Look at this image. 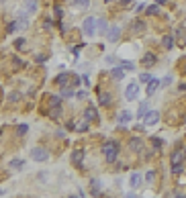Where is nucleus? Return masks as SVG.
Masks as SVG:
<instances>
[{
	"label": "nucleus",
	"instance_id": "f257e3e1",
	"mask_svg": "<svg viewBox=\"0 0 186 198\" xmlns=\"http://www.w3.org/2000/svg\"><path fill=\"white\" fill-rule=\"evenodd\" d=\"M104 155H106V159L109 161H115L117 159V153H119V145H117V141H109V143L104 145Z\"/></svg>",
	"mask_w": 186,
	"mask_h": 198
},
{
	"label": "nucleus",
	"instance_id": "f03ea898",
	"mask_svg": "<svg viewBox=\"0 0 186 198\" xmlns=\"http://www.w3.org/2000/svg\"><path fill=\"white\" fill-rule=\"evenodd\" d=\"M31 157H33L35 161H47L49 159V151L41 149V147H35V149H31Z\"/></svg>",
	"mask_w": 186,
	"mask_h": 198
},
{
	"label": "nucleus",
	"instance_id": "7ed1b4c3",
	"mask_svg": "<svg viewBox=\"0 0 186 198\" xmlns=\"http://www.w3.org/2000/svg\"><path fill=\"white\" fill-rule=\"evenodd\" d=\"M82 29H84V33L86 35H94L96 33V21H94V16H88V19L84 21Z\"/></svg>",
	"mask_w": 186,
	"mask_h": 198
},
{
	"label": "nucleus",
	"instance_id": "20e7f679",
	"mask_svg": "<svg viewBox=\"0 0 186 198\" xmlns=\"http://www.w3.org/2000/svg\"><path fill=\"white\" fill-rule=\"evenodd\" d=\"M159 121V115H158V110H147V115H145V125H156Z\"/></svg>",
	"mask_w": 186,
	"mask_h": 198
},
{
	"label": "nucleus",
	"instance_id": "39448f33",
	"mask_svg": "<svg viewBox=\"0 0 186 198\" xmlns=\"http://www.w3.org/2000/svg\"><path fill=\"white\" fill-rule=\"evenodd\" d=\"M137 92H139V86L133 82V84H129V86H127V90H125V96H127L129 100H133V98L137 96Z\"/></svg>",
	"mask_w": 186,
	"mask_h": 198
},
{
	"label": "nucleus",
	"instance_id": "423d86ee",
	"mask_svg": "<svg viewBox=\"0 0 186 198\" xmlns=\"http://www.w3.org/2000/svg\"><path fill=\"white\" fill-rule=\"evenodd\" d=\"M158 88H159V80H156V78H152V80L147 82V96H153Z\"/></svg>",
	"mask_w": 186,
	"mask_h": 198
},
{
	"label": "nucleus",
	"instance_id": "0eeeda50",
	"mask_svg": "<svg viewBox=\"0 0 186 198\" xmlns=\"http://www.w3.org/2000/svg\"><path fill=\"white\" fill-rule=\"evenodd\" d=\"M141 63H143V65H147V68L156 65V55H153V53H145L143 59H141Z\"/></svg>",
	"mask_w": 186,
	"mask_h": 198
},
{
	"label": "nucleus",
	"instance_id": "6e6552de",
	"mask_svg": "<svg viewBox=\"0 0 186 198\" xmlns=\"http://www.w3.org/2000/svg\"><path fill=\"white\" fill-rule=\"evenodd\" d=\"M119 37H121V29L113 27V29H110V33H109V41L115 43V41H119Z\"/></svg>",
	"mask_w": 186,
	"mask_h": 198
},
{
	"label": "nucleus",
	"instance_id": "1a4fd4ad",
	"mask_svg": "<svg viewBox=\"0 0 186 198\" xmlns=\"http://www.w3.org/2000/svg\"><path fill=\"white\" fill-rule=\"evenodd\" d=\"M184 149H178V151H174L172 153V164H182V159H184Z\"/></svg>",
	"mask_w": 186,
	"mask_h": 198
},
{
	"label": "nucleus",
	"instance_id": "9d476101",
	"mask_svg": "<svg viewBox=\"0 0 186 198\" xmlns=\"http://www.w3.org/2000/svg\"><path fill=\"white\" fill-rule=\"evenodd\" d=\"M110 76H113L115 80H123L125 78V69L123 68H113L110 69Z\"/></svg>",
	"mask_w": 186,
	"mask_h": 198
},
{
	"label": "nucleus",
	"instance_id": "9b49d317",
	"mask_svg": "<svg viewBox=\"0 0 186 198\" xmlns=\"http://www.w3.org/2000/svg\"><path fill=\"white\" fill-rule=\"evenodd\" d=\"M162 45H164L166 49H172L174 47V37L172 35H166L164 39H162Z\"/></svg>",
	"mask_w": 186,
	"mask_h": 198
},
{
	"label": "nucleus",
	"instance_id": "f8f14e48",
	"mask_svg": "<svg viewBox=\"0 0 186 198\" xmlns=\"http://www.w3.org/2000/svg\"><path fill=\"white\" fill-rule=\"evenodd\" d=\"M25 8H27V12H35L37 10V0H25Z\"/></svg>",
	"mask_w": 186,
	"mask_h": 198
},
{
	"label": "nucleus",
	"instance_id": "ddd939ff",
	"mask_svg": "<svg viewBox=\"0 0 186 198\" xmlns=\"http://www.w3.org/2000/svg\"><path fill=\"white\" fill-rule=\"evenodd\" d=\"M127 123H131V115H129V112L125 110L123 115L119 116V125H127Z\"/></svg>",
	"mask_w": 186,
	"mask_h": 198
},
{
	"label": "nucleus",
	"instance_id": "4468645a",
	"mask_svg": "<svg viewBox=\"0 0 186 198\" xmlns=\"http://www.w3.org/2000/svg\"><path fill=\"white\" fill-rule=\"evenodd\" d=\"M72 159H74V164H82V159H84V151H74V155H72Z\"/></svg>",
	"mask_w": 186,
	"mask_h": 198
},
{
	"label": "nucleus",
	"instance_id": "2eb2a0df",
	"mask_svg": "<svg viewBox=\"0 0 186 198\" xmlns=\"http://www.w3.org/2000/svg\"><path fill=\"white\" fill-rule=\"evenodd\" d=\"M147 110H149L147 108V102H143L141 106H139V110H137V118H143V116L147 115Z\"/></svg>",
	"mask_w": 186,
	"mask_h": 198
},
{
	"label": "nucleus",
	"instance_id": "dca6fc26",
	"mask_svg": "<svg viewBox=\"0 0 186 198\" xmlns=\"http://www.w3.org/2000/svg\"><path fill=\"white\" fill-rule=\"evenodd\" d=\"M141 145H143V143H141V139H137V137L131 139V149L133 151H139V149H141Z\"/></svg>",
	"mask_w": 186,
	"mask_h": 198
},
{
	"label": "nucleus",
	"instance_id": "f3484780",
	"mask_svg": "<svg viewBox=\"0 0 186 198\" xmlns=\"http://www.w3.org/2000/svg\"><path fill=\"white\" fill-rule=\"evenodd\" d=\"M139 184H141V176H139V174H133L131 176V186L133 188H137Z\"/></svg>",
	"mask_w": 186,
	"mask_h": 198
},
{
	"label": "nucleus",
	"instance_id": "a211bd4d",
	"mask_svg": "<svg viewBox=\"0 0 186 198\" xmlns=\"http://www.w3.org/2000/svg\"><path fill=\"white\" fill-rule=\"evenodd\" d=\"M55 82L59 84V86H66V84H68V74H59V76H57V80H55Z\"/></svg>",
	"mask_w": 186,
	"mask_h": 198
},
{
	"label": "nucleus",
	"instance_id": "6ab92c4d",
	"mask_svg": "<svg viewBox=\"0 0 186 198\" xmlns=\"http://www.w3.org/2000/svg\"><path fill=\"white\" fill-rule=\"evenodd\" d=\"M84 118H86V121L96 118V110H94V108H88V110H86V115H84Z\"/></svg>",
	"mask_w": 186,
	"mask_h": 198
},
{
	"label": "nucleus",
	"instance_id": "aec40b11",
	"mask_svg": "<svg viewBox=\"0 0 186 198\" xmlns=\"http://www.w3.org/2000/svg\"><path fill=\"white\" fill-rule=\"evenodd\" d=\"M59 115H62V108L51 106V112H49V116H51V118H59Z\"/></svg>",
	"mask_w": 186,
	"mask_h": 198
},
{
	"label": "nucleus",
	"instance_id": "412c9836",
	"mask_svg": "<svg viewBox=\"0 0 186 198\" xmlns=\"http://www.w3.org/2000/svg\"><path fill=\"white\" fill-rule=\"evenodd\" d=\"M59 104H62V96H51L49 106H59Z\"/></svg>",
	"mask_w": 186,
	"mask_h": 198
},
{
	"label": "nucleus",
	"instance_id": "4be33fe9",
	"mask_svg": "<svg viewBox=\"0 0 186 198\" xmlns=\"http://www.w3.org/2000/svg\"><path fill=\"white\" fill-rule=\"evenodd\" d=\"M145 10H147V14H152V16H153V14H158V12H159V8H158V2H156V4H152L149 8H145Z\"/></svg>",
	"mask_w": 186,
	"mask_h": 198
},
{
	"label": "nucleus",
	"instance_id": "5701e85b",
	"mask_svg": "<svg viewBox=\"0 0 186 198\" xmlns=\"http://www.w3.org/2000/svg\"><path fill=\"white\" fill-rule=\"evenodd\" d=\"M109 102H110V94H106V92H104V94H100V104H102V106H106Z\"/></svg>",
	"mask_w": 186,
	"mask_h": 198
},
{
	"label": "nucleus",
	"instance_id": "b1692460",
	"mask_svg": "<svg viewBox=\"0 0 186 198\" xmlns=\"http://www.w3.org/2000/svg\"><path fill=\"white\" fill-rule=\"evenodd\" d=\"M121 68H123V69H129V72H133V69H135V65H133L131 62H121Z\"/></svg>",
	"mask_w": 186,
	"mask_h": 198
},
{
	"label": "nucleus",
	"instance_id": "393cba45",
	"mask_svg": "<svg viewBox=\"0 0 186 198\" xmlns=\"http://www.w3.org/2000/svg\"><path fill=\"white\" fill-rule=\"evenodd\" d=\"M62 96H66V98H72V96H74V90L63 88V90H62Z\"/></svg>",
	"mask_w": 186,
	"mask_h": 198
},
{
	"label": "nucleus",
	"instance_id": "a878e982",
	"mask_svg": "<svg viewBox=\"0 0 186 198\" xmlns=\"http://www.w3.org/2000/svg\"><path fill=\"white\" fill-rule=\"evenodd\" d=\"M139 80H141V84H147L149 80H152V76H149V74H141V76H139Z\"/></svg>",
	"mask_w": 186,
	"mask_h": 198
},
{
	"label": "nucleus",
	"instance_id": "bb28decb",
	"mask_svg": "<svg viewBox=\"0 0 186 198\" xmlns=\"http://www.w3.org/2000/svg\"><path fill=\"white\" fill-rule=\"evenodd\" d=\"M16 29H21V27H19V21H16V23H10V25H8V33H14Z\"/></svg>",
	"mask_w": 186,
	"mask_h": 198
},
{
	"label": "nucleus",
	"instance_id": "cd10ccee",
	"mask_svg": "<svg viewBox=\"0 0 186 198\" xmlns=\"http://www.w3.org/2000/svg\"><path fill=\"white\" fill-rule=\"evenodd\" d=\"M10 165H13L14 170H21V168H23V159H14V161H13Z\"/></svg>",
	"mask_w": 186,
	"mask_h": 198
},
{
	"label": "nucleus",
	"instance_id": "c85d7f7f",
	"mask_svg": "<svg viewBox=\"0 0 186 198\" xmlns=\"http://www.w3.org/2000/svg\"><path fill=\"white\" fill-rule=\"evenodd\" d=\"M172 171L174 174H180L182 171V164H172Z\"/></svg>",
	"mask_w": 186,
	"mask_h": 198
},
{
	"label": "nucleus",
	"instance_id": "c756f323",
	"mask_svg": "<svg viewBox=\"0 0 186 198\" xmlns=\"http://www.w3.org/2000/svg\"><path fill=\"white\" fill-rule=\"evenodd\" d=\"M78 131H88V121L84 118L82 123H80V127H78Z\"/></svg>",
	"mask_w": 186,
	"mask_h": 198
},
{
	"label": "nucleus",
	"instance_id": "7c9ffc66",
	"mask_svg": "<svg viewBox=\"0 0 186 198\" xmlns=\"http://www.w3.org/2000/svg\"><path fill=\"white\" fill-rule=\"evenodd\" d=\"M141 29H143V23H139V21L133 23V31H141Z\"/></svg>",
	"mask_w": 186,
	"mask_h": 198
},
{
	"label": "nucleus",
	"instance_id": "2f4dec72",
	"mask_svg": "<svg viewBox=\"0 0 186 198\" xmlns=\"http://www.w3.org/2000/svg\"><path fill=\"white\" fill-rule=\"evenodd\" d=\"M76 4L80 8H86V6H88V0H76Z\"/></svg>",
	"mask_w": 186,
	"mask_h": 198
},
{
	"label": "nucleus",
	"instance_id": "473e14b6",
	"mask_svg": "<svg viewBox=\"0 0 186 198\" xmlns=\"http://www.w3.org/2000/svg\"><path fill=\"white\" fill-rule=\"evenodd\" d=\"M55 16H57V19H62V16H63V8L55 6Z\"/></svg>",
	"mask_w": 186,
	"mask_h": 198
},
{
	"label": "nucleus",
	"instance_id": "72a5a7b5",
	"mask_svg": "<svg viewBox=\"0 0 186 198\" xmlns=\"http://www.w3.org/2000/svg\"><path fill=\"white\" fill-rule=\"evenodd\" d=\"M27 131H29V127H27V125H21V127H19V135H25Z\"/></svg>",
	"mask_w": 186,
	"mask_h": 198
},
{
	"label": "nucleus",
	"instance_id": "f704fd0d",
	"mask_svg": "<svg viewBox=\"0 0 186 198\" xmlns=\"http://www.w3.org/2000/svg\"><path fill=\"white\" fill-rule=\"evenodd\" d=\"M23 45H25V41H23V39H16V41H14V47H19V49H25Z\"/></svg>",
	"mask_w": 186,
	"mask_h": 198
},
{
	"label": "nucleus",
	"instance_id": "c9c22d12",
	"mask_svg": "<svg viewBox=\"0 0 186 198\" xmlns=\"http://www.w3.org/2000/svg\"><path fill=\"white\" fill-rule=\"evenodd\" d=\"M98 27L104 31V29H106V21H104V19H100V21H98Z\"/></svg>",
	"mask_w": 186,
	"mask_h": 198
},
{
	"label": "nucleus",
	"instance_id": "e433bc0d",
	"mask_svg": "<svg viewBox=\"0 0 186 198\" xmlns=\"http://www.w3.org/2000/svg\"><path fill=\"white\" fill-rule=\"evenodd\" d=\"M153 176H156L153 171H147V176H145V178H147V182H152V180H153Z\"/></svg>",
	"mask_w": 186,
	"mask_h": 198
},
{
	"label": "nucleus",
	"instance_id": "4c0bfd02",
	"mask_svg": "<svg viewBox=\"0 0 186 198\" xmlns=\"http://www.w3.org/2000/svg\"><path fill=\"white\" fill-rule=\"evenodd\" d=\"M76 96H78V98H86V96H88V94H86V92H84V90H82V92H78Z\"/></svg>",
	"mask_w": 186,
	"mask_h": 198
},
{
	"label": "nucleus",
	"instance_id": "58836bf2",
	"mask_svg": "<svg viewBox=\"0 0 186 198\" xmlns=\"http://www.w3.org/2000/svg\"><path fill=\"white\" fill-rule=\"evenodd\" d=\"M156 2H158V4H164V2H166V0H156Z\"/></svg>",
	"mask_w": 186,
	"mask_h": 198
},
{
	"label": "nucleus",
	"instance_id": "ea45409f",
	"mask_svg": "<svg viewBox=\"0 0 186 198\" xmlns=\"http://www.w3.org/2000/svg\"><path fill=\"white\" fill-rule=\"evenodd\" d=\"M104 2H110V0H104Z\"/></svg>",
	"mask_w": 186,
	"mask_h": 198
},
{
	"label": "nucleus",
	"instance_id": "a19ab883",
	"mask_svg": "<svg viewBox=\"0 0 186 198\" xmlns=\"http://www.w3.org/2000/svg\"><path fill=\"white\" fill-rule=\"evenodd\" d=\"M0 194H2V190H0Z\"/></svg>",
	"mask_w": 186,
	"mask_h": 198
}]
</instances>
